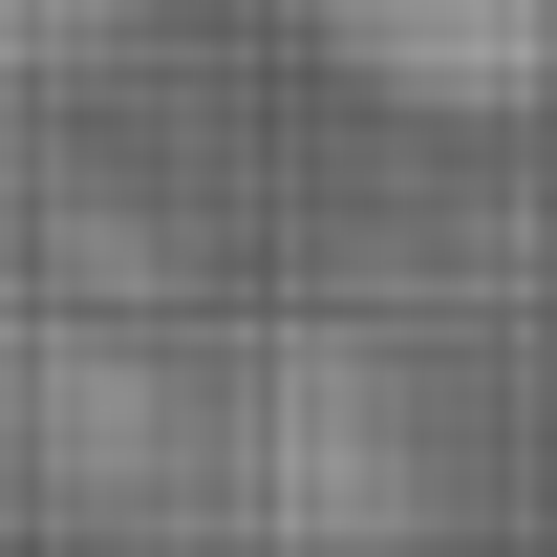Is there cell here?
<instances>
[{
	"label": "cell",
	"mask_w": 557,
	"mask_h": 557,
	"mask_svg": "<svg viewBox=\"0 0 557 557\" xmlns=\"http://www.w3.org/2000/svg\"><path fill=\"white\" fill-rule=\"evenodd\" d=\"M214 472H236L258 557H408V536H429V450H408V386H386V344H344V322H300V344H278L258 386H236Z\"/></svg>",
	"instance_id": "obj_1"
},
{
	"label": "cell",
	"mask_w": 557,
	"mask_h": 557,
	"mask_svg": "<svg viewBox=\"0 0 557 557\" xmlns=\"http://www.w3.org/2000/svg\"><path fill=\"white\" fill-rule=\"evenodd\" d=\"M86 44H108V0H0V86H65Z\"/></svg>",
	"instance_id": "obj_4"
},
{
	"label": "cell",
	"mask_w": 557,
	"mask_h": 557,
	"mask_svg": "<svg viewBox=\"0 0 557 557\" xmlns=\"http://www.w3.org/2000/svg\"><path fill=\"white\" fill-rule=\"evenodd\" d=\"M22 429H44V472L108 493V515L194 493V386H172L150 344H44V364H22Z\"/></svg>",
	"instance_id": "obj_3"
},
{
	"label": "cell",
	"mask_w": 557,
	"mask_h": 557,
	"mask_svg": "<svg viewBox=\"0 0 557 557\" xmlns=\"http://www.w3.org/2000/svg\"><path fill=\"white\" fill-rule=\"evenodd\" d=\"M386 108H557V0H300Z\"/></svg>",
	"instance_id": "obj_2"
},
{
	"label": "cell",
	"mask_w": 557,
	"mask_h": 557,
	"mask_svg": "<svg viewBox=\"0 0 557 557\" xmlns=\"http://www.w3.org/2000/svg\"><path fill=\"white\" fill-rule=\"evenodd\" d=\"M108 22H150V0H108Z\"/></svg>",
	"instance_id": "obj_5"
}]
</instances>
